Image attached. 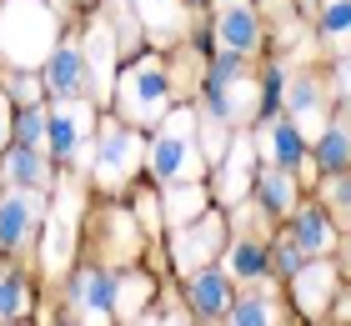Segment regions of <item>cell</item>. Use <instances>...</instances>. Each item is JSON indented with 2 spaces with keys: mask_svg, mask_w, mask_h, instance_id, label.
I'll return each mask as SVG.
<instances>
[{
  "mask_svg": "<svg viewBox=\"0 0 351 326\" xmlns=\"http://www.w3.org/2000/svg\"><path fill=\"white\" fill-rule=\"evenodd\" d=\"M316 156H322L326 171H341L346 161H351V130H346V126H326V130H322V145H316Z\"/></svg>",
  "mask_w": 351,
  "mask_h": 326,
  "instance_id": "cell-28",
  "label": "cell"
},
{
  "mask_svg": "<svg viewBox=\"0 0 351 326\" xmlns=\"http://www.w3.org/2000/svg\"><path fill=\"white\" fill-rule=\"evenodd\" d=\"M281 91H286V71H281V65H271V71H266V86H261V101H266V110L281 101Z\"/></svg>",
  "mask_w": 351,
  "mask_h": 326,
  "instance_id": "cell-31",
  "label": "cell"
},
{
  "mask_svg": "<svg viewBox=\"0 0 351 326\" xmlns=\"http://www.w3.org/2000/svg\"><path fill=\"white\" fill-rule=\"evenodd\" d=\"M5 86H10V95H15V101H25V106H36V95H40V86H36L30 75H10Z\"/></svg>",
  "mask_w": 351,
  "mask_h": 326,
  "instance_id": "cell-32",
  "label": "cell"
},
{
  "mask_svg": "<svg viewBox=\"0 0 351 326\" xmlns=\"http://www.w3.org/2000/svg\"><path fill=\"white\" fill-rule=\"evenodd\" d=\"M81 56H86V80L95 86V95H106L116 80V30H110V21H90Z\"/></svg>",
  "mask_w": 351,
  "mask_h": 326,
  "instance_id": "cell-9",
  "label": "cell"
},
{
  "mask_svg": "<svg viewBox=\"0 0 351 326\" xmlns=\"http://www.w3.org/2000/svg\"><path fill=\"white\" fill-rule=\"evenodd\" d=\"M296 246L301 251H306V256H326L331 251V241H337V236H331V221H326V211H316V206H306V211H301V216H296Z\"/></svg>",
  "mask_w": 351,
  "mask_h": 326,
  "instance_id": "cell-20",
  "label": "cell"
},
{
  "mask_svg": "<svg viewBox=\"0 0 351 326\" xmlns=\"http://www.w3.org/2000/svg\"><path fill=\"white\" fill-rule=\"evenodd\" d=\"M256 151L271 161V166H301V156H306V141H301V130H296V121H281V116H271L261 130H256Z\"/></svg>",
  "mask_w": 351,
  "mask_h": 326,
  "instance_id": "cell-10",
  "label": "cell"
},
{
  "mask_svg": "<svg viewBox=\"0 0 351 326\" xmlns=\"http://www.w3.org/2000/svg\"><path fill=\"white\" fill-rule=\"evenodd\" d=\"M5 136H10V106H5V95H0V151H5Z\"/></svg>",
  "mask_w": 351,
  "mask_h": 326,
  "instance_id": "cell-35",
  "label": "cell"
},
{
  "mask_svg": "<svg viewBox=\"0 0 351 326\" xmlns=\"http://www.w3.org/2000/svg\"><path fill=\"white\" fill-rule=\"evenodd\" d=\"M337 86H341V91L351 95V60H341V80H337Z\"/></svg>",
  "mask_w": 351,
  "mask_h": 326,
  "instance_id": "cell-36",
  "label": "cell"
},
{
  "mask_svg": "<svg viewBox=\"0 0 351 326\" xmlns=\"http://www.w3.org/2000/svg\"><path fill=\"white\" fill-rule=\"evenodd\" d=\"M45 5H60V0H45Z\"/></svg>",
  "mask_w": 351,
  "mask_h": 326,
  "instance_id": "cell-38",
  "label": "cell"
},
{
  "mask_svg": "<svg viewBox=\"0 0 351 326\" xmlns=\"http://www.w3.org/2000/svg\"><path fill=\"white\" fill-rule=\"evenodd\" d=\"M141 156H146V145H141L125 126L106 121V130H101V161H95V176H101V186H121L125 176L141 166Z\"/></svg>",
  "mask_w": 351,
  "mask_h": 326,
  "instance_id": "cell-6",
  "label": "cell"
},
{
  "mask_svg": "<svg viewBox=\"0 0 351 326\" xmlns=\"http://www.w3.org/2000/svg\"><path fill=\"white\" fill-rule=\"evenodd\" d=\"M15 130H21V145H40L45 141V110L25 106V116H15Z\"/></svg>",
  "mask_w": 351,
  "mask_h": 326,
  "instance_id": "cell-30",
  "label": "cell"
},
{
  "mask_svg": "<svg viewBox=\"0 0 351 326\" xmlns=\"http://www.w3.org/2000/svg\"><path fill=\"white\" fill-rule=\"evenodd\" d=\"M166 101H171V80L156 60H141L125 71L121 80V116L136 121V126H156L166 116Z\"/></svg>",
  "mask_w": 351,
  "mask_h": 326,
  "instance_id": "cell-4",
  "label": "cell"
},
{
  "mask_svg": "<svg viewBox=\"0 0 351 326\" xmlns=\"http://www.w3.org/2000/svg\"><path fill=\"white\" fill-rule=\"evenodd\" d=\"M40 216H45L40 186H15L10 196H0V246H10V251L25 246L40 231Z\"/></svg>",
  "mask_w": 351,
  "mask_h": 326,
  "instance_id": "cell-5",
  "label": "cell"
},
{
  "mask_svg": "<svg viewBox=\"0 0 351 326\" xmlns=\"http://www.w3.org/2000/svg\"><path fill=\"white\" fill-rule=\"evenodd\" d=\"M66 301H71L75 321H106V316H116V276H106V271H81V276L71 281Z\"/></svg>",
  "mask_w": 351,
  "mask_h": 326,
  "instance_id": "cell-8",
  "label": "cell"
},
{
  "mask_svg": "<svg viewBox=\"0 0 351 326\" xmlns=\"http://www.w3.org/2000/svg\"><path fill=\"white\" fill-rule=\"evenodd\" d=\"M75 211H81V201H75V191H66V201H60L56 221L45 226V271L60 276L71 261V246H75Z\"/></svg>",
  "mask_w": 351,
  "mask_h": 326,
  "instance_id": "cell-13",
  "label": "cell"
},
{
  "mask_svg": "<svg viewBox=\"0 0 351 326\" xmlns=\"http://www.w3.org/2000/svg\"><path fill=\"white\" fill-rule=\"evenodd\" d=\"M331 201H337L341 211H351V181H337V186H331Z\"/></svg>",
  "mask_w": 351,
  "mask_h": 326,
  "instance_id": "cell-34",
  "label": "cell"
},
{
  "mask_svg": "<svg viewBox=\"0 0 351 326\" xmlns=\"http://www.w3.org/2000/svg\"><path fill=\"white\" fill-rule=\"evenodd\" d=\"M286 106H291L296 116V130H306V136H322V86H316L311 75H296L291 91H286Z\"/></svg>",
  "mask_w": 351,
  "mask_h": 326,
  "instance_id": "cell-18",
  "label": "cell"
},
{
  "mask_svg": "<svg viewBox=\"0 0 351 326\" xmlns=\"http://www.w3.org/2000/svg\"><path fill=\"white\" fill-rule=\"evenodd\" d=\"M151 171L161 181H196L201 176V145H196V116L176 110L161 126V136L151 145Z\"/></svg>",
  "mask_w": 351,
  "mask_h": 326,
  "instance_id": "cell-3",
  "label": "cell"
},
{
  "mask_svg": "<svg viewBox=\"0 0 351 326\" xmlns=\"http://www.w3.org/2000/svg\"><path fill=\"white\" fill-rule=\"evenodd\" d=\"M226 321H236V326H261V321H281L276 316V301L271 296H246V301H236V306H226Z\"/></svg>",
  "mask_w": 351,
  "mask_h": 326,
  "instance_id": "cell-29",
  "label": "cell"
},
{
  "mask_svg": "<svg viewBox=\"0 0 351 326\" xmlns=\"http://www.w3.org/2000/svg\"><path fill=\"white\" fill-rule=\"evenodd\" d=\"M276 261H281V271L296 276V271H301V246H296V241H286V246L276 251Z\"/></svg>",
  "mask_w": 351,
  "mask_h": 326,
  "instance_id": "cell-33",
  "label": "cell"
},
{
  "mask_svg": "<svg viewBox=\"0 0 351 326\" xmlns=\"http://www.w3.org/2000/svg\"><path fill=\"white\" fill-rule=\"evenodd\" d=\"M322 36L337 45V51H351V0H326V10H322Z\"/></svg>",
  "mask_w": 351,
  "mask_h": 326,
  "instance_id": "cell-24",
  "label": "cell"
},
{
  "mask_svg": "<svg viewBox=\"0 0 351 326\" xmlns=\"http://www.w3.org/2000/svg\"><path fill=\"white\" fill-rule=\"evenodd\" d=\"M331 286H337V266H306L296 271V301L306 306V312H322V306L331 301Z\"/></svg>",
  "mask_w": 351,
  "mask_h": 326,
  "instance_id": "cell-19",
  "label": "cell"
},
{
  "mask_svg": "<svg viewBox=\"0 0 351 326\" xmlns=\"http://www.w3.org/2000/svg\"><path fill=\"white\" fill-rule=\"evenodd\" d=\"M56 5L45 0H10L0 10V56L15 65H36L56 51Z\"/></svg>",
  "mask_w": 351,
  "mask_h": 326,
  "instance_id": "cell-1",
  "label": "cell"
},
{
  "mask_svg": "<svg viewBox=\"0 0 351 326\" xmlns=\"http://www.w3.org/2000/svg\"><path fill=\"white\" fill-rule=\"evenodd\" d=\"M221 5H241V0H221Z\"/></svg>",
  "mask_w": 351,
  "mask_h": 326,
  "instance_id": "cell-37",
  "label": "cell"
},
{
  "mask_svg": "<svg viewBox=\"0 0 351 326\" xmlns=\"http://www.w3.org/2000/svg\"><path fill=\"white\" fill-rule=\"evenodd\" d=\"M25 306H30L25 281H21L15 271L0 266V321H21V316H25Z\"/></svg>",
  "mask_w": 351,
  "mask_h": 326,
  "instance_id": "cell-25",
  "label": "cell"
},
{
  "mask_svg": "<svg viewBox=\"0 0 351 326\" xmlns=\"http://www.w3.org/2000/svg\"><path fill=\"white\" fill-rule=\"evenodd\" d=\"M216 40L226 56H251L261 40V25H256V10L246 5H221V25H216Z\"/></svg>",
  "mask_w": 351,
  "mask_h": 326,
  "instance_id": "cell-12",
  "label": "cell"
},
{
  "mask_svg": "<svg viewBox=\"0 0 351 326\" xmlns=\"http://www.w3.org/2000/svg\"><path fill=\"white\" fill-rule=\"evenodd\" d=\"M201 211H206V191L196 181H171V191H166V216H171V226L196 221Z\"/></svg>",
  "mask_w": 351,
  "mask_h": 326,
  "instance_id": "cell-21",
  "label": "cell"
},
{
  "mask_svg": "<svg viewBox=\"0 0 351 326\" xmlns=\"http://www.w3.org/2000/svg\"><path fill=\"white\" fill-rule=\"evenodd\" d=\"M86 130H90V106L81 101H60L56 116H45V141L66 161H86Z\"/></svg>",
  "mask_w": 351,
  "mask_h": 326,
  "instance_id": "cell-7",
  "label": "cell"
},
{
  "mask_svg": "<svg viewBox=\"0 0 351 326\" xmlns=\"http://www.w3.org/2000/svg\"><path fill=\"white\" fill-rule=\"evenodd\" d=\"M291 196H296V186H291V176H286V166H266V176H261V206L266 211H291Z\"/></svg>",
  "mask_w": 351,
  "mask_h": 326,
  "instance_id": "cell-26",
  "label": "cell"
},
{
  "mask_svg": "<svg viewBox=\"0 0 351 326\" xmlns=\"http://www.w3.org/2000/svg\"><path fill=\"white\" fill-rule=\"evenodd\" d=\"M256 106H261V86L241 75V56L221 51V65L206 75V116L236 126V121L256 116Z\"/></svg>",
  "mask_w": 351,
  "mask_h": 326,
  "instance_id": "cell-2",
  "label": "cell"
},
{
  "mask_svg": "<svg viewBox=\"0 0 351 326\" xmlns=\"http://www.w3.org/2000/svg\"><path fill=\"white\" fill-rule=\"evenodd\" d=\"M251 151H256V145H251L246 136H236L231 151H221L226 161H221V171H216V196H221L226 206H236V201L251 191Z\"/></svg>",
  "mask_w": 351,
  "mask_h": 326,
  "instance_id": "cell-14",
  "label": "cell"
},
{
  "mask_svg": "<svg viewBox=\"0 0 351 326\" xmlns=\"http://www.w3.org/2000/svg\"><path fill=\"white\" fill-rule=\"evenodd\" d=\"M51 91L60 95V101H81L86 91V56L81 45H60V51H51Z\"/></svg>",
  "mask_w": 351,
  "mask_h": 326,
  "instance_id": "cell-15",
  "label": "cell"
},
{
  "mask_svg": "<svg viewBox=\"0 0 351 326\" xmlns=\"http://www.w3.org/2000/svg\"><path fill=\"white\" fill-rule=\"evenodd\" d=\"M226 276H241V281H261L266 276V246H256V241H236V246L226 251Z\"/></svg>",
  "mask_w": 351,
  "mask_h": 326,
  "instance_id": "cell-23",
  "label": "cell"
},
{
  "mask_svg": "<svg viewBox=\"0 0 351 326\" xmlns=\"http://www.w3.org/2000/svg\"><path fill=\"white\" fill-rule=\"evenodd\" d=\"M136 10H141V25H146V36L151 40H176L186 30V5L181 0H136Z\"/></svg>",
  "mask_w": 351,
  "mask_h": 326,
  "instance_id": "cell-16",
  "label": "cell"
},
{
  "mask_svg": "<svg viewBox=\"0 0 351 326\" xmlns=\"http://www.w3.org/2000/svg\"><path fill=\"white\" fill-rule=\"evenodd\" d=\"M146 296H151V281H146V276H116V316L136 321V312L146 306Z\"/></svg>",
  "mask_w": 351,
  "mask_h": 326,
  "instance_id": "cell-27",
  "label": "cell"
},
{
  "mask_svg": "<svg viewBox=\"0 0 351 326\" xmlns=\"http://www.w3.org/2000/svg\"><path fill=\"white\" fill-rule=\"evenodd\" d=\"M5 181L10 186H45V161L36 145H15L5 156Z\"/></svg>",
  "mask_w": 351,
  "mask_h": 326,
  "instance_id": "cell-22",
  "label": "cell"
},
{
  "mask_svg": "<svg viewBox=\"0 0 351 326\" xmlns=\"http://www.w3.org/2000/svg\"><path fill=\"white\" fill-rule=\"evenodd\" d=\"M191 306H196L201 316H226V306H231V276L196 266V276H191Z\"/></svg>",
  "mask_w": 351,
  "mask_h": 326,
  "instance_id": "cell-17",
  "label": "cell"
},
{
  "mask_svg": "<svg viewBox=\"0 0 351 326\" xmlns=\"http://www.w3.org/2000/svg\"><path fill=\"white\" fill-rule=\"evenodd\" d=\"M221 236H226V226L211 221V216L186 221V226H181V236H176V261H181L186 271L206 266V261H211V256L221 251Z\"/></svg>",
  "mask_w": 351,
  "mask_h": 326,
  "instance_id": "cell-11",
  "label": "cell"
}]
</instances>
